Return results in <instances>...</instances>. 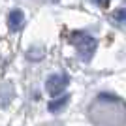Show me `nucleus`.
I'll list each match as a JSON object with an SVG mask.
<instances>
[{"mask_svg":"<svg viewBox=\"0 0 126 126\" xmlns=\"http://www.w3.org/2000/svg\"><path fill=\"white\" fill-rule=\"evenodd\" d=\"M113 17H115L117 21H121V23H126V8H122V10H117Z\"/></svg>","mask_w":126,"mask_h":126,"instance_id":"6","label":"nucleus"},{"mask_svg":"<svg viewBox=\"0 0 126 126\" xmlns=\"http://www.w3.org/2000/svg\"><path fill=\"white\" fill-rule=\"evenodd\" d=\"M100 100H111V102H121V98H117V96H113V94H100L98 96Z\"/></svg>","mask_w":126,"mask_h":126,"instance_id":"7","label":"nucleus"},{"mask_svg":"<svg viewBox=\"0 0 126 126\" xmlns=\"http://www.w3.org/2000/svg\"><path fill=\"white\" fill-rule=\"evenodd\" d=\"M23 23H25V13H23L21 10H13L10 13V17H8V25H10V30L17 32L21 30Z\"/></svg>","mask_w":126,"mask_h":126,"instance_id":"3","label":"nucleus"},{"mask_svg":"<svg viewBox=\"0 0 126 126\" xmlns=\"http://www.w3.org/2000/svg\"><path fill=\"white\" fill-rule=\"evenodd\" d=\"M70 85V77L66 74H55L51 75V77L47 79V83H45V89H47V92L51 96H58L62 94L64 89Z\"/></svg>","mask_w":126,"mask_h":126,"instance_id":"2","label":"nucleus"},{"mask_svg":"<svg viewBox=\"0 0 126 126\" xmlns=\"http://www.w3.org/2000/svg\"><path fill=\"white\" fill-rule=\"evenodd\" d=\"M96 4H98V6H102V8H105V6L109 4V0H96Z\"/></svg>","mask_w":126,"mask_h":126,"instance_id":"8","label":"nucleus"},{"mask_svg":"<svg viewBox=\"0 0 126 126\" xmlns=\"http://www.w3.org/2000/svg\"><path fill=\"white\" fill-rule=\"evenodd\" d=\"M68 102H70V96L68 94H62V96H55V100L53 102H49V111H51V113H58V111L60 109H64V107H66V105H68Z\"/></svg>","mask_w":126,"mask_h":126,"instance_id":"4","label":"nucleus"},{"mask_svg":"<svg viewBox=\"0 0 126 126\" xmlns=\"http://www.w3.org/2000/svg\"><path fill=\"white\" fill-rule=\"evenodd\" d=\"M26 57L30 58V60H40V58L43 57V49H38V47H34V49H30V51L26 53Z\"/></svg>","mask_w":126,"mask_h":126,"instance_id":"5","label":"nucleus"},{"mask_svg":"<svg viewBox=\"0 0 126 126\" xmlns=\"http://www.w3.org/2000/svg\"><path fill=\"white\" fill-rule=\"evenodd\" d=\"M72 43L75 45L79 57L83 58L85 62H89L90 58H92V55H94V51H96V45H98L94 38L89 36V34H85V32H74V34H72Z\"/></svg>","mask_w":126,"mask_h":126,"instance_id":"1","label":"nucleus"}]
</instances>
